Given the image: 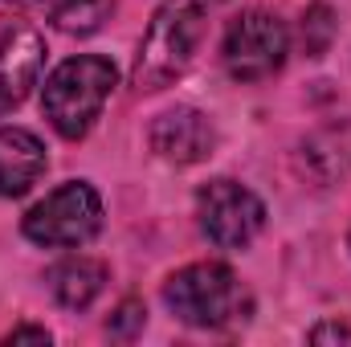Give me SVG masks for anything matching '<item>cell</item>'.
I'll return each mask as SVG.
<instances>
[{
	"label": "cell",
	"instance_id": "3",
	"mask_svg": "<svg viewBox=\"0 0 351 347\" xmlns=\"http://www.w3.org/2000/svg\"><path fill=\"white\" fill-rule=\"evenodd\" d=\"M164 302L180 323L204 327V331L241 323L250 315V294L241 278L221 261H196L172 274L164 282Z\"/></svg>",
	"mask_w": 351,
	"mask_h": 347
},
{
	"label": "cell",
	"instance_id": "7",
	"mask_svg": "<svg viewBox=\"0 0 351 347\" xmlns=\"http://www.w3.org/2000/svg\"><path fill=\"white\" fill-rule=\"evenodd\" d=\"M213 147H217V127L196 106H172L152 123V152L164 164H176V168L200 164L213 156Z\"/></svg>",
	"mask_w": 351,
	"mask_h": 347
},
{
	"label": "cell",
	"instance_id": "6",
	"mask_svg": "<svg viewBox=\"0 0 351 347\" xmlns=\"http://www.w3.org/2000/svg\"><path fill=\"white\" fill-rule=\"evenodd\" d=\"M196 217L217 250H245L265 229V204L237 180H208L196 192Z\"/></svg>",
	"mask_w": 351,
	"mask_h": 347
},
{
	"label": "cell",
	"instance_id": "12",
	"mask_svg": "<svg viewBox=\"0 0 351 347\" xmlns=\"http://www.w3.org/2000/svg\"><path fill=\"white\" fill-rule=\"evenodd\" d=\"M331 37H335V12L327 4H311L302 12V49H306V58H323Z\"/></svg>",
	"mask_w": 351,
	"mask_h": 347
},
{
	"label": "cell",
	"instance_id": "4",
	"mask_svg": "<svg viewBox=\"0 0 351 347\" xmlns=\"http://www.w3.org/2000/svg\"><path fill=\"white\" fill-rule=\"evenodd\" d=\"M25 237L45 250H78L102 229V196L86 180H70L53 188L25 213Z\"/></svg>",
	"mask_w": 351,
	"mask_h": 347
},
{
	"label": "cell",
	"instance_id": "8",
	"mask_svg": "<svg viewBox=\"0 0 351 347\" xmlns=\"http://www.w3.org/2000/svg\"><path fill=\"white\" fill-rule=\"evenodd\" d=\"M45 66V41L29 25L0 29V115L25 102V94L37 86Z\"/></svg>",
	"mask_w": 351,
	"mask_h": 347
},
{
	"label": "cell",
	"instance_id": "9",
	"mask_svg": "<svg viewBox=\"0 0 351 347\" xmlns=\"http://www.w3.org/2000/svg\"><path fill=\"white\" fill-rule=\"evenodd\" d=\"M45 176V143L25 127H0V196H25Z\"/></svg>",
	"mask_w": 351,
	"mask_h": 347
},
{
	"label": "cell",
	"instance_id": "2",
	"mask_svg": "<svg viewBox=\"0 0 351 347\" xmlns=\"http://www.w3.org/2000/svg\"><path fill=\"white\" fill-rule=\"evenodd\" d=\"M114 62L98 58V53H82L62 62L41 90V110L49 119V127L62 139H82L94 119L102 115L110 90H114Z\"/></svg>",
	"mask_w": 351,
	"mask_h": 347
},
{
	"label": "cell",
	"instance_id": "13",
	"mask_svg": "<svg viewBox=\"0 0 351 347\" xmlns=\"http://www.w3.org/2000/svg\"><path fill=\"white\" fill-rule=\"evenodd\" d=\"M143 323H147V311H143V302L127 298V302H123V307L110 315L106 331H110V335H119V339H131L135 331H143Z\"/></svg>",
	"mask_w": 351,
	"mask_h": 347
},
{
	"label": "cell",
	"instance_id": "1",
	"mask_svg": "<svg viewBox=\"0 0 351 347\" xmlns=\"http://www.w3.org/2000/svg\"><path fill=\"white\" fill-rule=\"evenodd\" d=\"M221 0H164L139 41V58L131 70V82L143 94L168 90L192 66V53L204 37V25Z\"/></svg>",
	"mask_w": 351,
	"mask_h": 347
},
{
	"label": "cell",
	"instance_id": "5",
	"mask_svg": "<svg viewBox=\"0 0 351 347\" xmlns=\"http://www.w3.org/2000/svg\"><path fill=\"white\" fill-rule=\"evenodd\" d=\"M290 53V29L274 12H241L221 45V62L233 82H265L286 66Z\"/></svg>",
	"mask_w": 351,
	"mask_h": 347
},
{
	"label": "cell",
	"instance_id": "11",
	"mask_svg": "<svg viewBox=\"0 0 351 347\" xmlns=\"http://www.w3.org/2000/svg\"><path fill=\"white\" fill-rule=\"evenodd\" d=\"M114 12V0H58L53 4V25L62 33H94L102 21Z\"/></svg>",
	"mask_w": 351,
	"mask_h": 347
},
{
	"label": "cell",
	"instance_id": "14",
	"mask_svg": "<svg viewBox=\"0 0 351 347\" xmlns=\"http://www.w3.org/2000/svg\"><path fill=\"white\" fill-rule=\"evenodd\" d=\"M4 344H49V331L45 327H12L8 335H4Z\"/></svg>",
	"mask_w": 351,
	"mask_h": 347
},
{
	"label": "cell",
	"instance_id": "15",
	"mask_svg": "<svg viewBox=\"0 0 351 347\" xmlns=\"http://www.w3.org/2000/svg\"><path fill=\"white\" fill-rule=\"evenodd\" d=\"M323 339L343 344V339H351V331L343 327V323H323V327H315V331H311V344H323Z\"/></svg>",
	"mask_w": 351,
	"mask_h": 347
},
{
	"label": "cell",
	"instance_id": "10",
	"mask_svg": "<svg viewBox=\"0 0 351 347\" xmlns=\"http://www.w3.org/2000/svg\"><path fill=\"white\" fill-rule=\"evenodd\" d=\"M106 286V265L94 258H66L49 270V290L66 311H86Z\"/></svg>",
	"mask_w": 351,
	"mask_h": 347
}]
</instances>
